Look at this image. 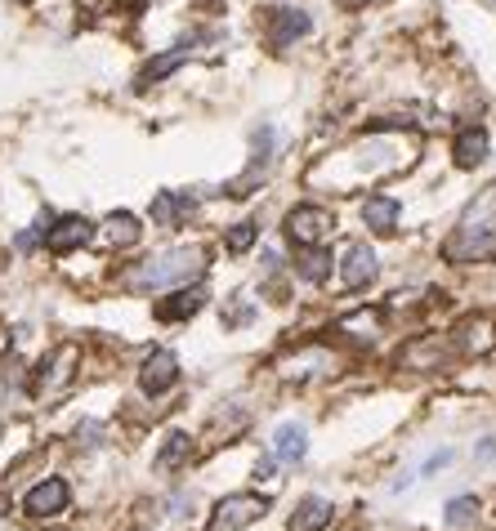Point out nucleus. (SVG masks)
Masks as SVG:
<instances>
[{
    "instance_id": "f257e3e1",
    "label": "nucleus",
    "mask_w": 496,
    "mask_h": 531,
    "mask_svg": "<svg viewBox=\"0 0 496 531\" xmlns=\"http://www.w3.org/2000/svg\"><path fill=\"white\" fill-rule=\"evenodd\" d=\"M206 264H211L206 246H170V250H157V255L135 259L121 273V286L135 295H157V291H170V286L197 282L206 273Z\"/></svg>"
},
{
    "instance_id": "f03ea898",
    "label": "nucleus",
    "mask_w": 496,
    "mask_h": 531,
    "mask_svg": "<svg viewBox=\"0 0 496 531\" xmlns=\"http://www.w3.org/2000/svg\"><path fill=\"white\" fill-rule=\"evenodd\" d=\"M286 241L291 246H318V241H327L336 233V215H331L327 206H313V201H304V206H291L286 210Z\"/></svg>"
},
{
    "instance_id": "7ed1b4c3",
    "label": "nucleus",
    "mask_w": 496,
    "mask_h": 531,
    "mask_svg": "<svg viewBox=\"0 0 496 531\" xmlns=\"http://www.w3.org/2000/svg\"><path fill=\"white\" fill-rule=\"evenodd\" d=\"M309 32H313V18H309V9H300V5H273L269 14H264V41H269L273 50H291V45L304 41Z\"/></svg>"
},
{
    "instance_id": "20e7f679",
    "label": "nucleus",
    "mask_w": 496,
    "mask_h": 531,
    "mask_svg": "<svg viewBox=\"0 0 496 531\" xmlns=\"http://www.w3.org/2000/svg\"><path fill=\"white\" fill-rule=\"evenodd\" d=\"M269 514V500L264 496H255V491H237V496H224L215 505V514H211V531H242V527H251V523H260V518Z\"/></svg>"
},
{
    "instance_id": "39448f33",
    "label": "nucleus",
    "mask_w": 496,
    "mask_h": 531,
    "mask_svg": "<svg viewBox=\"0 0 496 531\" xmlns=\"http://www.w3.org/2000/svg\"><path fill=\"white\" fill-rule=\"evenodd\" d=\"M94 228H99V224L85 219V215H54L50 224H45V233H41V246L50 250V255H72V250L90 246Z\"/></svg>"
},
{
    "instance_id": "423d86ee",
    "label": "nucleus",
    "mask_w": 496,
    "mask_h": 531,
    "mask_svg": "<svg viewBox=\"0 0 496 531\" xmlns=\"http://www.w3.org/2000/svg\"><path fill=\"white\" fill-rule=\"evenodd\" d=\"M76 362H81V349H76V344H63V349H54L50 357H41V366L32 371V389L41 393V398H54L59 389H68V384H72Z\"/></svg>"
},
{
    "instance_id": "0eeeda50",
    "label": "nucleus",
    "mask_w": 496,
    "mask_h": 531,
    "mask_svg": "<svg viewBox=\"0 0 496 531\" xmlns=\"http://www.w3.org/2000/svg\"><path fill=\"white\" fill-rule=\"evenodd\" d=\"M197 192H188V188H161L157 197L148 201V219L157 228H184V224H193V215H197Z\"/></svg>"
},
{
    "instance_id": "6e6552de",
    "label": "nucleus",
    "mask_w": 496,
    "mask_h": 531,
    "mask_svg": "<svg viewBox=\"0 0 496 531\" xmlns=\"http://www.w3.org/2000/svg\"><path fill=\"white\" fill-rule=\"evenodd\" d=\"M443 255L452 264H496V228L483 233H452L443 241Z\"/></svg>"
},
{
    "instance_id": "1a4fd4ad",
    "label": "nucleus",
    "mask_w": 496,
    "mask_h": 531,
    "mask_svg": "<svg viewBox=\"0 0 496 531\" xmlns=\"http://www.w3.org/2000/svg\"><path fill=\"white\" fill-rule=\"evenodd\" d=\"M206 299H211V291H206L202 282L170 286V295L157 299V317L161 322H188V317H197L206 308Z\"/></svg>"
},
{
    "instance_id": "9d476101",
    "label": "nucleus",
    "mask_w": 496,
    "mask_h": 531,
    "mask_svg": "<svg viewBox=\"0 0 496 531\" xmlns=\"http://www.w3.org/2000/svg\"><path fill=\"white\" fill-rule=\"evenodd\" d=\"M376 277H380L376 250H371L367 241H354V246L345 250V259H340V282H345V291H362V286H371Z\"/></svg>"
},
{
    "instance_id": "9b49d317",
    "label": "nucleus",
    "mask_w": 496,
    "mask_h": 531,
    "mask_svg": "<svg viewBox=\"0 0 496 531\" xmlns=\"http://www.w3.org/2000/svg\"><path fill=\"white\" fill-rule=\"evenodd\" d=\"M94 237H103L108 250H135L143 241V219L135 215V210H112V215L94 228Z\"/></svg>"
},
{
    "instance_id": "f8f14e48",
    "label": "nucleus",
    "mask_w": 496,
    "mask_h": 531,
    "mask_svg": "<svg viewBox=\"0 0 496 531\" xmlns=\"http://www.w3.org/2000/svg\"><path fill=\"white\" fill-rule=\"evenodd\" d=\"M175 380H179V357L170 353V349H152L148 357H143V366H139V389L148 393V398L166 393Z\"/></svg>"
},
{
    "instance_id": "ddd939ff",
    "label": "nucleus",
    "mask_w": 496,
    "mask_h": 531,
    "mask_svg": "<svg viewBox=\"0 0 496 531\" xmlns=\"http://www.w3.org/2000/svg\"><path fill=\"white\" fill-rule=\"evenodd\" d=\"M68 500H72L68 482H63V478H45V482H36V487L27 491L23 509L32 518H54V514H63V509H68Z\"/></svg>"
},
{
    "instance_id": "4468645a",
    "label": "nucleus",
    "mask_w": 496,
    "mask_h": 531,
    "mask_svg": "<svg viewBox=\"0 0 496 531\" xmlns=\"http://www.w3.org/2000/svg\"><path fill=\"white\" fill-rule=\"evenodd\" d=\"M188 54L193 50H184V45H170V50H161V54H152L148 63L135 72V90H152V85H161V81H170V76L179 72V67L188 63Z\"/></svg>"
},
{
    "instance_id": "2eb2a0df",
    "label": "nucleus",
    "mask_w": 496,
    "mask_h": 531,
    "mask_svg": "<svg viewBox=\"0 0 496 531\" xmlns=\"http://www.w3.org/2000/svg\"><path fill=\"white\" fill-rule=\"evenodd\" d=\"M452 161H456L461 170H479L483 161H488V130H483V125H470V130L456 134Z\"/></svg>"
},
{
    "instance_id": "dca6fc26",
    "label": "nucleus",
    "mask_w": 496,
    "mask_h": 531,
    "mask_svg": "<svg viewBox=\"0 0 496 531\" xmlns=\"http://www.w3.org/2000/svg\"><path fill=\"white\" fill-rule=\"evenodd\" d=\"M398 219H403V206H398L394 197H367L362 201V224H367L371 233L389 237L398 228Z\"/></svg>"
},
{
    "instance_id": "f3484780",
    "label": "nucleus",
    "mask_w": 496,
    "mask_h": 531,
    "mask_svg": "<svg viewBox=\"0 0 496 531\" xmlns=\"http://www.w3.org/2000/svg\"><path fill=\"white\" fill-rule=\"evenodd\" d=\"M398 362H407L412 371H429V366L447 362V340H438V335H421L416 344H407V349L398 353Z\"/></svg>"
},
{
    "instance_id": "a211bd4d",
    "label": "nucleus",
    "mask_w": 496,
    "mask_h": 531,
    "mask_svg": "<svg viewBox=\"0 0 496 531\" xmlns=\"http://www.w3.org/2000/svg\"><path fill=\"white\" fill-rule=\"evenodd\" d=\"M295 273L304 277L309 286H322V282H331V250L322 246H300V259H295Z\"/></svg>"
},
{
    "instance_id": "6ab92c4d",
    "label": "nucleus",
    "mask_w": 496,
    "mask_h": 531,
    "mask_svg": "<svg viewBox=\"0 0 496 531\" xmlns=\"http://www.w3.org/2000/svg\"><path fill=\"white\" fill-rule=\"evenodd\" d=\"M331 514H336V509H331V500L309 496V500H304V505L291 514V523H286V531H322V527L331 523Z\"/></svg>"
},
{
    "instance_id": "aec40b11",
    "label": "nucleus",
    "mask_w": 496,
    "mask_h": 531,
    "mask_svg": "<svg viewBox=\"0 0 496 531\" xmlns=\"http://www.w3.org/2000/svg\"><path fill=\"white\" fill-rule=\"evenodd\" d=\"M273 451H278V460L295 465V460H304V451H309V433H304L300 424H282V429L273 433Z\"/></svg>"
},
{
    "instance_id": "412c9836",
    "label": "nucleus",
    "mask_w": 496,
    "mask_h": 531,
    "mask_svg": "<svg viewBox=\"0 0 496 531\" xmlns=\"http://www.w3.org/2000/svg\"><path fill=\"white\" fill-rule=\"evenodd\" d=\"M479 514H483L479 496H456L452 505H447L443 523H447V531H470L474 523H479Z\"/></svg>"
},
{
    "instance_id": "4be33fe9",
    "label": "nucleus",
    "mask_w": 496,
    "mask_h": 531,
    "mask_svg": "<svg viewBox=\"0 0 496 531\" xmlns=\"http://www.w3.org/2000/svg\"><path fill=\"white\" fill-rule=\"evenodd\" d=\"M255 241H260V224H255V219H237V224L224 233V250L228 255H246Z\"/></svg>"
},
{
    "instance_id": "5701e85b",
    "label": "nucleus",
    "mask_w": 496,
    "mask_h": 531,
    "mask_svg": "<svg viewBox=\"0 0 496 531\" xmlns=\"http://www.w3.org/2000/svg\"><path fill=\"white\" fill-rule=\"evenodd\" d=\"M188 451H193V438H188V433H170L166 438V447L157 451V469H179L188 460Z\"/></svg>"
},
{
    "instance_id": "b1692460",
    "label": "nucleus",
    "mask_w": 496,
    "mask_h": 531,
    "mask_svg": "<svg viewBox=\"0 0 496 531\" xmlns=\"http://www.w3.org/2000/svg\"><path fill=\"white\" fill-rule=\"evenodd\" d=\"M340 331H349L354 335V340H362V344H371L380 335V313L376 308H371V313H354V317H345V322H340Z\"/></svg>"
},
{
    "instance_id": "393cba45",
    "label": "nucleus",
    "mask_w": 496,
    "mask_h": 531,
    "mask_svg": "<svg viewBox=\"0 0 496 531\" xmlns=\"http://www.w3.org/2000/svg\"><path fill=\"white\" fill-rule=\"evenodd\" d=\"M273 148H278V134H273V125H260V130L251 134V166H269Z\"/></svg>"
},
{
    "instance_id": "a878e982",
    "label": "nucleus",
    "mask_w": 496,
    "mask_h": 531,
    "mask_svg": "<svg viewBox=\"0 0 496 531\" xmlns=\"http://www.w3.org/2000/svg\"><path fill=\"white\" fill-rule=\"evenodd\" d=\"M14 246H18V250H23V255H32V250H36V246H41V224H32V228H23V233H18V237H14Z\"/></svg>"
},
{
    "instance_id": "bb28decb",
    "label": "nucleus",
    "mask_w": 496,
    "mask_h": 531,
    "mask_svg": "<svg viewBox=\"0 0 496 531\" xmlns=\"http://www.w3.org/2000/svg\"><path fill=\"white\" fill-rule=\"evenodd\" d=\"M443 465H452V451H438V456L429 460V473H438V469H443Z\"/></svg>"
},
{
    "instance_id": "cd10ccee",
    "label": "nucleus",
    "mask_w": 496,
    "mask_h": 531,
    "mask_svg": "<svg viewBox=\"0 0 496 531\" xmlns=\"http://www.w3.org/2000/svg\"><path fill=\"white\" fill-rule=\"evenodd\" d=\"M255 478H273V460H260V465H255Z\"/></svg>"
},
{
    "instance_id": "c85d7f7f",
    "label": "nucleus",
    "mask_w": 496,
    "mask_h": 531,
    "mask_svg": "<svg viewBox=\"0 0 496 531\" xmlns=\"http://www.w3.org/2000/svg\"><path fill=\"white\" fill-rule=\"evenodd\" d=\"M340 5H349V9H362V5H367V0H340Z\"/></svg>"
},
{
    "instance_id": "c756f323",
    "label": "nucleus",
    "mask_w": 496,
    "mask_h": 531,
    "mask_svg": "<svg viewBox=\"0 0 496 531\" xmlns=\"http://www.w3.org/2000/svg\"><path fill=\"white\" fill-rule=\"evenodd\" d=\"M14 5H32V0H14Z\"/></svg>"
}]
</instances>
